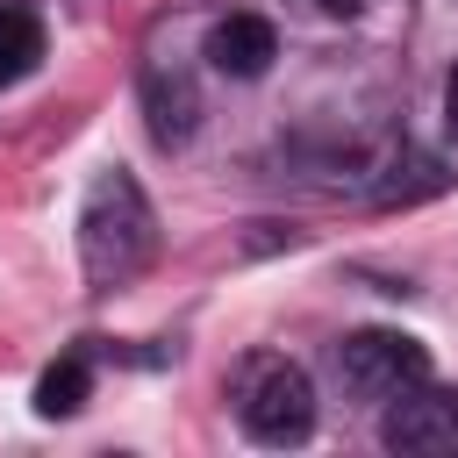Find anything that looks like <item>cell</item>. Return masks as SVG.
Returning a JSON list of instances; mask_svg holds the SVG:
<instances>
[{
	"label": "cell",
	"instance_id": "6da1fadb",
	"mask_svg": "<svg viewBox=\"0 0 458 458\" xmlns=\"http://www.w3.org/2000/svg\"><path fill=\"white\" fill-rule=\"evenodd\" d=\"M150 258H157V215H150L143 186L114 165L79 200V272L93 293H114V286L143 279Z\"/></svg>",
	"mask_w": 458,
	"mask_h": 458
},
{
	"label": "cell",
	"instance_id": "7a4b0ae2",
	"mask_svg": "<svg viewBox=\"0 0 458 458\" xmlns=\"http://www.w3.org/2000/svg\"><path fill=\"white\" fill-rule=\"evenodd\" d=\"M229 401H236V422L250 444L286 451V444H308V429H315V379L293 358H272V351L243 358L229 379Z\"/></svg>",
	"mask_w": 458,
	"mask_h": 458
},
{
	"label": "cell",
	"instance_id": "3957f363",
	"mask_svg": "<svg viewBox=\"0 0 458 458\" xmlns=\"http://www.w3.org/2000/svg\"><path fill=\"white\" fill-rule=\"evenodd\" d=\"M336 379L365 408H386L394 394H408L415 379H429V351L415 336H401V329H358V336L336 344Z\"/></svg>",
	"mask_w": 458,
	"mask_h": 458
},
{
	"label": "cell",
	"instance_id": "277c9868",
	"mask_svg": "<svg viewBox=\"0 0 458 458\" xmlns=\"http://www.w3.org/2000/svg\"><path fill=\"white\" fill-rule=\"evenodd\" d=\"M379 444L408 451V458H451L458 451V386L415 379L408 394H394L379 408Z\"/></svg>",
	"mask_w": 458,
	"mask_h": 458
},
{
	"label": "cell",
	"instance_id": "5b68a950",
	"mask_svg": "<svg viewBox=\"0 0 458 458\" xmlns=\"http://www.w3.org/2000/svg\"><path fill=\"white\" fill-rule=\"evenodd\" d=\"M143 114H150V143L157 150L193 143V129H200V86H193V72L150 57L143 64Z\"/></svg>",
	"mask_w": 458,
	"mask_h": 458
},
{
	"label": "cell",
	"instance_id": "8992f818",
	"mask_svg": "<svg viewBox=\"0 0 458 458\" xmlns=\"http://www.w3.org/2000/svg\"><path fill=\"white\" fill-rule=\"evenodd\" d=\"M272 57H279V36H272L265 14H222V21L208 29V64H215L222 79H265Z\"/></svg>",
	"mask_w": 458,
	"mask_h": 458
},
{
	"label": "cell",
	"instance_id": "52a82bcc",
	"mask_svg": "<svg viewBox=\"0 0 458 458\" xmlns=\"http://www.w3.org/2000/svg\"><path fill=\"white\" fill-rule=\"evenodd\" d=\"M86 394H93V358H86V351H64V358L36 379V415H50V422H57V415H79Z\"/></svg>",
	"mask_w": 458,
	"mask_h": 458
},
{
	"label": "cell",
	"instance_id": "ba28073f",
	"mask_svg": "<svg viewBox=\"0 0 458 458\" xmlns=\"http://www.w3.org/2000/svg\"><path fill=\"white\" fill-rule=\"evenodd\" d=\"M36 57H43V21H36V7H29V0H0V79L36 72Z\"/></svg>",
	"mask_w": 458,
	"mask_h": 458
},
{
	"label": "cell",
	"instance_id": "9c48e42d",
	"mask_svg": "<svg viewBox=\"0 0 458 458\" xmlns=\"http://www.w3.org/2000/svg\"><path fill=\"white\" fill-rule=\"evenodd\" d=\"M301 7H308V14H322V21H358L372 0H301Z\"/></svg>",
	"mask_w": 458,
	"mask_h": 458
},
{
	"label": "cell",
	"instance_id": "30bf717a",
	"mask_svg": "<svg viewBox=\"0 0 458 458\" xmlns=\"http://www.w3.org/2000/svg\"><path fill=\"white\" fill-rule=\"evenodd\" d=\"M444 122H451V136H458V64H451V79H444Z\"/></svg>",
	"mask_w": 458,
	"mask_h": 458
}]
</instances>
